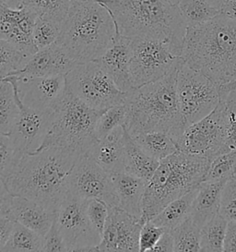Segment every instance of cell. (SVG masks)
<instances>
[{
    "mask_svg": "<svg viewBox=\"0 0 236 252\" xmlns=\"http://www.w3.org/2000/svg\"><path fill=\"white\" fill-rule=\"evenodd\" d=\"M125 129L120 126L89 148L88 155L109 174L125 171Z\"/></svg>",
    "mask_w": 236,
    "mask_h": 252,
    "instance_id": "obj_21",
    "label": "cell"
},
{
    "mask_svg": "<svg viewBox=\"0 0 236 252\" xmlns=\"http://www.w3.org/2000/svg\"><path fill=\"white\" fill-rule=\"evenodd\" d=\"M1 80L13 82L22 103L40 111H56L67 93L66 75L33 78L8 76Z\"/></svg>",
    "mask_w": 236,
    "mask_h": 252,
    "instance_id": "obj_14",
    "label": "cell"
},
{
    "mask_svg": "<svg viewBox=\"0 0 236 252\" xmlns=\"http://www.w3.org/2000/svg\"><path fill=\"white\" fill-rule=\"evenodd\" d=\"M228 221L218 214L206 222L200 230V251L206 252H224V242Z\"/></svg>",
    "mask_w": 236,
    "mask_h": 252,
    "instance_id": "obj_30",
    "label": "cell"
},
{
    "mask_svg": "<svg viewBox=\"0 0 236 252\" xmlns=\"http://www.w3.org/2000/svg\"><path fill=\"white\" fill-rule=\"evenodd\" d=\"M226 119L222 103L204 119L187 126L176 142L178 150L193 156L213 160L228 153L225 148Z\"/></svg>",
    "mask_w": 236,
    "mask_h": 252,
    "instance_id": "obj_11",
    "label": "cell"
},
{
    "mask_svg": "<svg viewBox=\"0 0 236 252\" xmlns=\"http://www.w3.org/2000/svg\"><path fill=\"white\" fill-rule=\"evenodd\" d=\"M209 1L213 4L214 6H216L217 8H219L220 9H221L222 3L224 2V0H209Z\"/></svg>",
    "mask_w": 236,
    "mask_h": 252,
    "instance_id": "obj_47",
    "label": "cell"
},
{
    "mask_svg": "<svg viewBox=\"0 0 236 252\" xmlns=\"http://www.w3.org/2000/svg\"><path fill=\"white\" fill-rule=\"evenodd\" d=\"M165 231L166 230L156 225L150 220L145 222L140 230V252H152Z\"/></svg>",
    "mask_w": 236,
    "mask_h": 252,
    "instance_id": "obj_41",
    "label": "cell"
},
{
    "mask_svg": "<svg viewBox=\"0 0 236 252\" xmlns=\"http://www.w3.org/2000/svg\"><path fill=\"white\" fill-rule=\"evenodd\" d=\"M43 236L17 222L6 244L0 248V252H43Z\"/></svg>",
    "mask_w": 236,
    "mask_h": 252,
    "instance_id": "obj_29",
    "label": "cell"
},
{
    "mask_svg": "<svg viewBox=\"0 0 236 252\" xmlns=\"http://www.w3.org/2000/svg\"><path fill=\"white\" fill-rule=\"evenodd\" d=\"M221 14L236 21V0H224L221 7Z\"/></svg>",
    "mask_w": 236,
    "mask_h": 252,
    "instance_id": "obj_46",
    "label": "cell"
},
{
    "mask_svg": "<svg viewBox=\"0 0 236 252\" xmlns=\"http://www.w3.org/2000/svg\"><path fill=\"white\" fill-rule=\"evenodd\" d=\"M116 82L118 88L126 94L136 89L131 75V38L117 34L112 45L95 60Z\"/></svg>",
    "mask_w": 236,
    "mask_h": 252,
    "instance_id": "obj_19",
    "label": "cell"
},
{
    "mask_svg": "<svg viewBox=\"0 0 236 252\" xmlns=\"http://www.w3.org/2000/svg\"><path fill=\"white\" fill-rule=\"evenodd\" d=\"M177 104L182 128L204 119L221 103L219 86L184 62L177 80Z\"/></svg>",
    "mask_w": 236,
    "mask_h": 252,
    "instance_id": "obj_8",
    "label": "cell"
},
{
    "mask_svg": "<svg viewBox=\"0 0 236 252\" xmlns=\"http://www.w3.org/2000/svg\"><path fill=\"white\" fill-rule=\"evenodd\" d=\"M81 156L59 147L26 154L13 172L0 181L12 195L37 200L57 212L68 191L70 172Z\"/></svg>",
    "mask_w": 236,
    "mask_h": 252,
    "instance_id": "obj_1",
    "label": "cell"
},
{
    "mask_svg": "<svg viewBox=\"0 0 236 252\" xmlns=\"http://www.w3.org/2000/svg\"><path fill=\"white\" fill-rule=\"evenodd\" d=\"M221 214L228 222H236V178H229L221 193Z\"/></svg>",
    "mask_w": 236,
    "mask_h": 252,
    "instance_id": "obj_40",
    "label": "cell"
},
{
    "mask_svg": "<svg viewBox=\"0 0 236 252\" xmlns=\"http://www.w3.org/2000/svg\"><path fill=\"white\" fill-rule=\"evenodd\" d=\"M117 34L115 20L101 1H72L56 43L81 64L99 59Z\"/></svg>",
    "mask_w": 236,
    "mask_h": 252,
    "instance_id": "obj_5",
    "label": "cell"
},
{
    "mask_svg": "<svg viewBox=\"0 0 236 252\" xmlns=\"http://www.w3.org/2000/svg\"><path fill=\"white\" fill-rule=\"evenodd\" d=\"M0 215H8L44 237L56 219L57 212L37 200L12 195L1 182Z\"/></svg>",
    "mask_w": 236,
    "mask_h": 252,
    "instance_id": "obj_17",
    "label": "cell"
},
{
    "mask_svg": "<svg viewBox=\"0 0 236 252\" xmlns=\"http://www.w3.org/2000/svg\"><path fill=\"white\" fill-rule=\"evenodd\" d=\"M127 115L126 103L114 105L106 109L101 115L96 124L95 133L98 140H101L114 129L125 124Z\"/></svg>",
    "mask_w": 236,
    "mask_h": 252,
    "instance_id": "obj_35",
    "label": "cell"
},
{
    "mask_svg": "<svg viewBox=\"0 0 236 252\" xmlns=\"http://www.w3.org/2000/svg\"><path fill=\"white\" fill-rule=\"evenodd\" d=\"M63 23L56 20L40 17L37 18L33 31V42L38 50L55 44L59 40Z\"/></svg>",
    "mask_w": 236,
    "mask_h": 252,
    "instance_id": "obj_34",
    "label": "cell"
},
{
    "mask_svg": "<svg viewBox=\"0 0 236 252\" xmlns=\"http://www.w3.org/2000/svg\"><path fill=\"white\" fill-rule=\"evenodd\" d=\"M72 1H78V2H85V1H92V0H72Z\"/></svg>",
    "mask_w": 236,
    "mask_h": 252,
    "instance_id": "obj_50",
    "label": "cell"
},
{
    "mask_svg": "<svg viewBox=\"0 0 236 252\" xmlns=\"http://www.w3.org/2000/svg\"><path fill=\"white\" fill-rule=\"evenodd\" d=\"M152 252H175L174 237L170 231H165V233L153 248Z\"/></svg>",
    "mask_w": 236,
    "mask_h": 252,
    "instance_id": "obj_44",
    "label": "cell"
},
{
    "mask_svg": "<svg viewBox=\"0 0 236 252\" xmlns=\"http://www.w3.org/2000/svg\"><path fill=\"white\" fill-rule=\"evenodd\" d=\"M72 0H10L7 6L12 8H28L40 17L64 23Z\"/></svg>",
    "mask_w": 236,
    "mask_h": 252,
    "instance_id": "obj_26",
    "label": "cell"
},
{
    "mask_svg": "<svg viewBox=\"0 0 236 252\" xmlns=\"http://www.w3.org/2000/svg\"><path fill=\"white\" fill-rule=\"evenodd\" d=\"M111 178L118 197V207L141 219L147 182L125 171L111 174Z\"/></svg>",
    "mask_w": 236,
    "mask_h": 252,
    "instance_id": "obj_22",
    "label": "cell"
},
{
    "mask_svg": "<svg viewBox=\"0 0 236 252\" xmlns=\"http://www.w3.org/2000/svg\"><path fill=\"white\" fill-rule=\"evenodd\" d=\"M143 222L118 206H109V215L99 252H140V230Z\"/></svg>",
    "mask_w": 236,
    "mask_h": 252,
    "instance_id": "obj_16",
    "label": "cell"
},
{
    "mask_svg": "<svg viewBox=\"0 0 236 252\" xmlns=\"http://www.w3.org/2000/svg\"><path fill=\"white\" fill-rule=\"evenodd\" d=\"M37 18L36 12L30 8L0 5V37L33 56L39 51L33 42Z\"/></svg>",
    "mask_w": 236,
    "mask_h": 252,
    "instance_id": "obj_18",
    "label": "cell"
},
{
    "mask_svg": "<svg viewBox=\"0 0 236 252\" xmlns=\"http://www.w3.org/2000/svg\"><path fill=\"white\" fill-rule=\"evenodd\" d=\"M134 139L148 156L160 162L179 151L177 142L167 132H148L138 135Z\"/></svg>",
    "mask_w": 236,
    "mask_h": 252,
    "instance_id": "obj_27",
    "label": "cell"
},
{
    "mask_svg": "<svg viewBox=\"0 0 236 252\" xmlns=\"http://www.w3.org/2000/svg\"><path fill=\"white\" fill-rule=\"evenodd\" d=\"M160 161L148 156L131 135L125 130V171L148 182L157 170Z\"/></svg>",
    "mask_w": 236,
    "mask_h": 252,
    "instance_id": "obj_24",
    "label": "cell"
},
{
    "mask_svg": "<svg viewBox=\"0 0 236 252\" xmlns=\"http://www.w3.org/2000/svg\"><path fill=\"white\" fill-rule=\"evenodd\" d=\"M224 252H236V222H229Z\"/></svg>",
    "mask_w": 236,
    "mask_h": 252,
    "instance_id": "obj_45",
    "label": "cell"
},
{
    "mask_svg": "<svg viewBox=\"0 0 236 252\" xmlns=\"http://www.w3.org/2000/svg\"><path fill=\"white\" fill-rule=\"evenodd\" d=\"M109 9L118 33L169 41L183 54L187 24L167 0H99Z\"/></svg>",
    "mask_w": 236,
    "mask_h": 252,
    "instance_id": "obj_3",
    "label": "cell"
},
{
    "mask_svg": "<svg viewBox=\"0 0 236 252\" xmlns=\"http://www.w3.org/2000/svg\"><path fill=\"white\" fill-rule=\"evenodd\" d=\"M9 1H10V0H0L1 5H7V4L9 3Z\"/></svg>",
    "mask_w": 236,
    "mask_h": 252,
    "instance_id": "obj_49",
    "label": "cell"
},
{
    "mask_svg": "<svg viewBox=\"0 0 236 252\" xmlns=\"http://www.w3.org/2000/svg\"><path fill=\"white\" fill-rule=\"evenodd\" d=\"M177 8L187 27L208 23L221 14V9L209 0H179Z\"/></svg>",
    "mask_w": 236,
    "mask_h": 252,
    "instance_id": "obj_28",
    "label": "cell"
},
{
    "mask_svg": "<svg viewBox=\"0 0 236 252\" xmlns=\"http://www.w3.org/2000/svg\"><path fill=\"white\" fill-rule=\"evenodd\" d=\"M234 177H235V178H236V172H235V176H234Z\"/></svg>",
    "mask_w": 236,
    "mask_h": 252,
    "instance_id": "obj_51",
    "label": "cell"
},
{
    "mask_svg": "<svg viewBox=\"0 0 236 252\" xmlns=\"http://www.w3.org/2000/svg\"><path fill=\"white\" fill-rule=\"evenodd\" d=\"M105 110H97L74 95L67 89L66 96L54 112L50 130L35 152L59 147L83 156L98 140L96 124Z\"/></svg>",
    "mask_w": 236,
    "mask_h": 252,
    "instance_id": "obj_7",
    "label": "cell"
},
{
    "mask_svg": "<svg viewBox=\"0 0 236 252\" xmlns=\"http://www.w3.org/2000/svg\"><path fill=\"white\" fill-rule=\"evenodd\" d=\"M10 83L14 88L20 113L7 135L19 151L24 155L30 154L40 148L45 140L51 127L54 112L40 111L25 105L20 98L16 85L13 82Z\"/></svg>",
    "mask_w": 236,
    "mask_h": 252,
    "instance_id": "obj_15",
    "label": "cell"
},
{
    "mask_svg": "<svg viewBox=\"0 0 236 252\" xmlns=\"http://www.w3.org/2000/svg\"><path fill=\"white\" fill-rule=\"evenodd\" d=\"M198 189L171 201L150 221L166 231L177 227L190 215L192 203L197 195Z\"/></svg>",
    "mask_w": 236,
    "mask_h": 252,
    "instance_id": "obj_25",
    "label": "cell"
},
{
    "mask_svg": "<svg viewBox=\"0 0 236 252\" xmlns=\"http://www.w3.org/2000/svg\"><path fill=\"white\" fill-rule=\"evenodd\" d=\"M86 213L92 227L103 237L109 215V205L101 199H88L86 200Z\"/></svg>",
    "mask_w": 236,
    "mask_h": 252,
    "instance_id": "obj_39",
    "label": "cell"
},
{
    "mask_svg": "<svg viewBox=\"0 0 236 252\" xmlns=\"http://www.w3.org/2000/svg\"><path fill=\"white\" fill-rule=\"evenodd\" d=\"M182 58L218 86L236 82V20L220 14L208 23L187 27Z\"/></svg>",
    "mask_w": 236,
    "mask_h": 252,
    "instance_id": "obj_2",
    "label": "cell"
},
{
    "mask_svg": "<svg viewBox=\"0 0 236 252\" xmlns=\"http://www.w3.org/2000/svg\"><path fill=\"white\" fill-rule=\"evenodd\" d=\"M43 252H68L66 241L59 230L56 219L44 237Z\"/></svg>",
    "mask_w": 236,
    "mask_h": 252,
    "instance_id": "obj_42",
    "label": "cell"
},
{
    "mask_svg": "<svg viewBox=\"0 0 236 252\" xmlns=\"http://www.w3.org/2000/svg\"><path fill=\"white\" fill-rule=\"evenodd\" d=\"M67 187L68 192L81 199H101L109 206L118 205L111 174L88 155L81 156L74 164Z\"/></svg>",
    "mask_w": 236,
    "mask_h": 252,
    "instance_id": "obj_13",
    "label": "cell"
},
{
    "mask_svg": "<svg viewBox=\"0 0 236 252\" xmlns=\"http://www.w3.org/2000/svg\"><path fill=\"white\" fill-rule=\"evenodd\" d=\"M181 67L156 82L128 94L124 128L133 138L140 134L163 131L177 141L184 133L177 104V80Z\"/></svg>",
    "mask_w": 236,
    "mask_h": 252,
    "instance_id": "obj_4",
    "label": "cell"
},
{
    "mask_svg": "<svg viewBox=\"0 0 236 252\" xmlns=\"http://www.w3.org/2000/svg\"><path fill=\"white\" fill-rule=\"evenodd\" d=\"M24 154L15 147L7 134L0 136V180L7 178L20 163Z\"/></svg>",
    "mask_w": 236,
    "mask_h": 252,
    "instance_id": "obj_37",
    "label": "cell"
},
{
    "mask_svg": "<svg viewBox=\"0 0 236 252\" xmlns=\"http://www.w3.org/2000/svg\"><path fill=\"white\" fill-rule=\"evenodd\" d=\"M184 64L182 53L169 41L131 38L130 69L136 88L156 82Z\"/></svg>",
    "mask_w": 236,
    "mask_h": 252,
    "instance_id": "obj_9",
    "label": "cell"
},
{
    "mask_svg": "<svg viewBox=\"0 0 236 252\" xmlns=\"http://www.w3.org/2000/svg\"><path fill=\"white\" fill-rule=\"evenodd\" d=\"M225 183L226 181H203L199 185L190 216L200 228L220 214L221 193Z\"/></svg>",
    "mask_w": 236,
    "mask_h": 252,
    "instance_id": "obj_23",
    "label": "cell"
},
{
    "mask_svg": "<svg viewBox=\"0 0 236 252\" xmlns=\"http://www.w3.org/2000/svg\"><path fill=\"white\" fill-rule=\"evenodd\" d=\"M200 230L201 228L193 221L190 215L171 230L175 242V252H201Z\"/></svg>",
    "mask_w": 236,
    "mask_h": 252,
    "instance_id": "obj_33",
    "label": "cell"
},
{
    "mask_svg": "<svg viewBox=\"0 0 236 252\" xmlns=\"http://www.w3.org/2000/svg\"><path fill=\"white\" fill-rule=\"evenodd\" d=\"M236 151L221 154L211 160L204 181H227L235 176Z\"/></svg>",
    "mask_w": 236,
    "mask_h": 252,
    "instance_id": "obj_36",
    "label": "cell"
},
{
    "mask_svg": "<svg viewBox=\"0 0 236 252\" xmlns=\"http://www.w3.org/2000/svg\"><path fill=\"white\" fill-rule=\"evenodd\" d=\"M167 1L170 2L171 4L175 5V6H177V4H178V2H179V0H167Z\"/></svg>",
    "mask_w": 236,
    "mask_h": 252,
    "instance_id": "obj_48",
    "label": "cell"
},
{
    "mask_svg": "<svg viewBox=\"0 0 236 252\" xmlns=\"http://www.w3.org/2000/svg\"><path fill=\"white\" fill-rule=\"evenodd\" d=\"M56 220L68 252H99L102 237L88 220L85 199L67 191L57 210Z\"/></svg>",
    "mask_w": 236,
    "mask_h": 252,
    "instance_id": "obj_12",
    "label": "cell"
},
{
    "mask_svg": "<svg viewBox=\"0 0 236 252\" xmlns=\"http://www.w3.org/2000/svg\"><path fill=\"white\" fill-rule=\"evenodd\" d=\"M66 80L71 94L97 110L125 103L128 97L95 60L79 64L66 75Z\"/></svg>",
    "mask_w": 236,
    "mask_h": 252,
    "instance_id": "obj_10",
    "label": "cell"
},
{
    "mask_svg": "<svg viewBox=\"0 0 236 252\" xmlns=\"http://www.w3.org/2000/svg\"><path fill=\"white\" fill-rule=\"evenodd\" d=\"M16 221L10 216L0 215V248L6 244L14 230Z\"/></svg>",
    "mask_w": 236,
    "mask_h": 252,
    "instance_id": "obj_43",
    "label": "cell"
},
{
    "mask_svg": "<svg viewBox=\"0 0 236 252\" xmlns=\"http://www.w3.org/2000/svg\"><path fill=\"white\" fill-rule=\"evenodd\" d=\"M32 56L24 52L6 40H0V76L1 79L12 76L27 65Z\"/></svg>",
    "mask_w": 236,
    "mask_h": 252,
    "instance_id": "obj_32",
    "label": "cell"
},
{
    "mask_svg": "<svg viewBox=\"0 0 236 252\" xmlns=\"http://www.w3.org/2000/svg\"><path fill=\"white\" fill-rule=\"evenodd\" d=\"M80 63L73 60L66 50L55 43L34 54L27 65L12 76L19 77H44L66 75Z\"/></svg>",
    "mask_w": 236,
    "mask_h": 252,
    "instance_id": "obj_20",
    "label": "cell"
},
{
    "mask_svg": "<svg viewBox=\"0 0 236 252\" xmlns=\"http://www.w3.org/2000/svg\"><path fill=\"white\" fill-rule=\"evenodd\" d=\"M20 113V106L13 85L7 81L0 82V133L8 134Z\"/></svg>",
    "mask_w": 236,
    "mask_h": 252,
    "instance_id": "obj_31",
    "label": "cell"
},
{
    "mask_svg": "<svg viewBox=\"0 0 236 252\" xmlns=\"http://www.w3.org/2000/svg\"><path fill=\"white\" fill-rule=\"evenodd\" d=\"M210 162L206 157L181 151L162 160L146 186L141 220H151L171 201L198 189L206 178Z\"/></svg>",
    "mask_w": 236,
    "mask_h": 252,
    "instance_id": "obj_6",
    "label": "cell"
},
{
    "mask_svg": "<svg viewBox=\"0 0 236 252\" xmlns=\"http://www.w3.org/2000/svg\"><path fill=\"white\" fill-rule=\"evenodd\" d=\"M226 119L225 148L227 152L236 151V87L221 96Z\"/></svg>",
    "mask_w": 236,
    "mask_h": 252,
    "instance_id": "obj_38",
    "label": "cell"
}]
</instances>
